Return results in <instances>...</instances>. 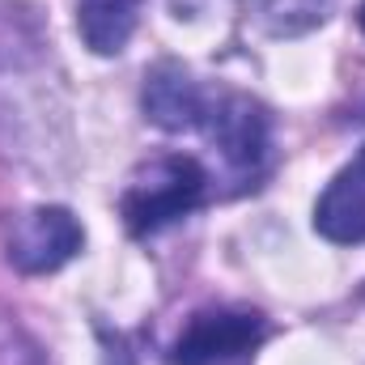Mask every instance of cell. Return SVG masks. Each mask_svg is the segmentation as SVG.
I'll return each instance as SVG.
<instances>
[{"instance_id":"obj_1","label":"cell","mask_w":365,"mask_h":365,"mask_svg":"<svg viewBox=\"0 0 365 365\" xmlns=\"http://www.w3.org/2000/svg\"><path fill=\"white\" fill-rule=\"evenodd\" d=\"M204 195H208V170L187 153H166L132 170L119 195V212L123 225L136 238H145L175 225L179 217H191L204 204Z\"/></svg>"},{"instance_id":"obj_2","label":"cell","mask_w":365,"mask_h":365,"mask_svg":"<svg viewBox=\"0 0 365 365\" xmlns=\"http://www.w3.org/2000/svg\"><path fill=\"white\" fill-rule=\"evenodd\" d=\"M200 128H204L208 145L221 153L230 179L255 187V179L268 166V145H272L268 110L259 102H251L247 93H217L208 102V115Z\"/></svg>"},{"instance_id":"obj_3","label":"cell","mask_w":365,"mask_h":365,"mask_svg":"<svg viewBox=\"0 0 365 365\" xmlns=\"http://www.w3.org/2000/svg\"><path fill=\"white\" fill-rule=\"evenodd\" d=\"M81 247H86V230L60 204L21 208V212H9V221H4V255L26 276L64 268Z\"/></svg>"},{"instance_id":"obj_4","label":"cell","mask_w":365,"mask_h":365,"mask_svg":"<svg viewBox=\"0 0 365 365\" xmlns=\"http://www.w3.org/2000/svg\"><path fill=\"white\" fill-rule=\"evenodd\" d=\"M268 340V319L255 310H200L170 344V365H230Z\"/></svg>"},{"instance_id":"obj_5","label":"cell","mask_w":365,"mask_h":365,"mask_svg":"<svg viewBox=\"0 0 365 365\" xmlns=\"http://www.w3.org/2000/svg\"><path fill=\"white\" fill-rule=\"evenodd\" d=\"M140 102H145L149 123H158L162 132H191V128L204 123L212 98L200 90V81H195L182 64L162 60V64H153V68L145 73V93H140Z\"/></svg>"},{"instance_id":"obj_6","label":"cell","mask_w":365,"mask_h":365,"mask_svg":"<svg viewBox=\"0 0 365 365\" xmlns=\"http://www.w3.org/2000/svg\"><path fill=\"white\" fill-rule=\"evenodd\" d=\"M314 230L327 242H340V247L365 242V145L357 149V158L327 182V191L319 195Z\"/></svg>"},{"instance_id":"obj_7","label":"cell","mask_w":365,"mask_h":365,"mask_svg":"<svg viewBox=\"0 0 365 365\" xmlns=\"http://www.w3.org/2000/svg\"><path fill=\"white\" fill-rule=\"evenodd\" d=\"M145 0H77V30L93 56H119L140 21Z\"/></svg>"},{"instance_id":"obj_8","label":"cell","mask_w":365,"mask_h":365,"mask_svg":"<svg viewBox=\"0 0 365 365\" xmlns=\"http://www.w3.org/2000/svg\"><path fill=\"white\" fill-rule=\"evenodd\" d=\"M336 0H251L255 17L272 30V34H306L319 21H327Z\"/></svg>"},{"instance_id":"obj_9","label":"cell","mask_w":365,"mask_h":365,"mask_svg":"<svg viewBox=\"0 0 365 365\" xmlns=\"http://www.w3.org/2000/svg\"><path fill=\"white\" fill-rule=\"evenodd\" d=\"M361 30H365V4H361Z\"/></svg>"}]
</instances>
